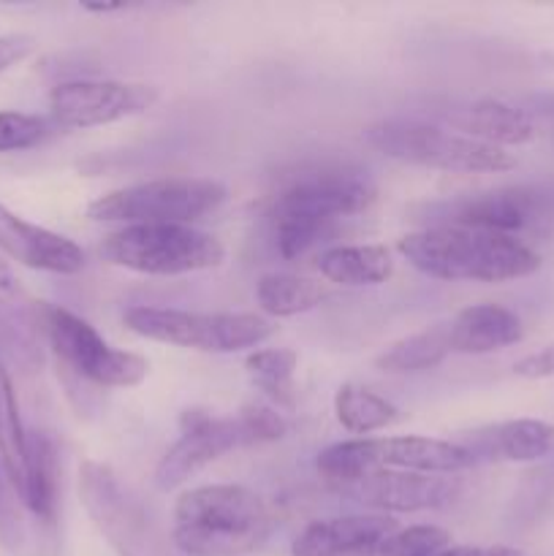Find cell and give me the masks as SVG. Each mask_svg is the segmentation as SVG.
<instances>
[{
    "mask_svg": "<svg viewBox=\"0 0 554 556\" xmlns=\"http://www.w3.org/2000/svg\"><path fill=\"white\" fill-rule=\"evenodd\" d=\"M378 199L373 177L353 166H320L297 174L272 201V231L282 258L318 248L342 217L369 210Z\"/></svg>",
    "mask_w": 554,
    "mask_h": 556,
    "instance_id": "obj_1",
    "label": "cell"
},
{
    "mask_svg": "<svg viewBox=\"0 0 554 556\" xmlns=\"http://www.w3.org/2000/svg\"><path fill=\"white\" fill-rule=\"evenodd\" d=\"M396 253L421 275L449 282H508L541 269V255L519 237L465 226L405 233Z\"/></svg>",
    "mask_w": 554,
    "mask_h": 556,
    "instance_id": "obj_2",
    "label": "cell"
},
{
    "mask_svg": "<svg viewBox=\"0 0 554 556\" xmlns=\"http://www.w3.org/2000/svg\"><path fill=\"white\" fill-rule=\"evenodd\" d=\"M272 532L264 500L237 483H206L179 494L174 505V546L188 556H244Z\"/></svg>",
    "mask_w": 554,
    "mask_h": 556,
    "instance_id": "obj_3",
    "label": "cell"
},
{
    "mask_svg": "<svg viewBox=\"0 0 554 556\" xmlns=\"http://www.w3.org/2000/svg\"><path fill=\"white\" fill-rule=\"evenodd\" d=\"M362 136L373 150L391 161L445 174H503L519 163L514 152L481 144L470 136L424 119H378L367 125Z\"/></svg>",
    "mask_w": 554,
    "mask_h": 556,
    "instance_id": "obj_4",
    "label": "cell"
},
{
    "mask_svg": "<svg viewBox=\"0 0 554 556\" xmlns=\"http://www.w3.org/2000/svg\"><path fill=\"white\" fill-rule=\"evenodd\" d=\"M106 264L150 277H179L217 269L226 248L196 226H123L106 233L98 248Z\"/></svg>",
    "mask_w": 554,
    "mask_h": 556,
    "instance_id": "obj_5",
    "label": "cell"
},
{
    "mask_svg": "<svg viewBox=\"0 0 554 556\" xmlns=\"http://www.w3.org/2000/svg\"><path fill=\"white\" fill-rule=\"evenodd\" d=\"M226 185L206 177H161L98 195L87 217L123 226H193L226 201Z\"/></svg>",
    "mask_w": 554,
    "mask_h": 556,
    "instance_id": "obj_6",
    "label": "cell"
},
{
    "mask_svg": "<svg viewBox=\"0 0 554 556\" xmlns=\"http://www.w3.org/2000/svg\"><path fill=\"white\" fill-rule=\"evenodd\" d=\"M123 324L144 340L201 353L255 351L275 334V324L255 313H190L150 304L125 309Z\"/></svg>",
    "mask_w": 554,
    "mask_h": 556,
    "instance_id": "obj_7",
    "label": "cell"
},
{
    "mask_svg": "<svg viewBox=\"0 0 554 556\" xmlns=\"http://www.w3.org/2000/svg\"><path fill=\"white\" fill-rule=\"evenodd\" d=\"M36 315L54 356L79 378L101 389H134L150 375V362L144 356L109 345L81 315L60 304H41Z\"/></svg>",
    "mask_w": 554,
    "mask_h": 556,
    "instance_id": "obj_8",
    "label": "cell"
},
{
    "mask_svg": "<svg viewBox=\"0 0 554 556\" xmlns=\"http://www.w3.org/2000/svg\"><path fill=\"white\" fill-rule=\"evenodd\" d=\"M161 98L155 85L123 79H71L49 92V117L60 128H101L152 109Z\"/></svg>",
    "mask_w": 554,
    "mask_h": 556,
    "instance_id": "obj_9",
    "label": "cell"
},
{
    "mask_svg": "<svg viewBox=\"0 0 554 556\" xmlns=\"http://www.w3.org/2000/svg\"><path fill=\"white\" fill-rule=\"evenodd\" d=\"M79 503L119 556H144L150 525L139 500L128 492L117 472L96 459L79 465Z\"/></svg>",
    "mask_w": 554,
    "mask_h": 556,
    "instance_id": "obj_10",
    "label": "cell"
},
{
    "mask_svg": "<svg viewBox=\"0 0 554 556\" xmlns=\"http://www.w3.org/2000/svg\"><path fill=\"white\" fill-rule=\"evenodd\" d=\"M250 445L253 443L239 416H212L201 407H188L179 416V440L158 462L155 486L161 492H172L228 451Z\"/></svg>",
    "mask_w": 554,
    "mask_h": 556,
    "instance_id": "obj_11",
    "label": "cell"
},
{
    "mask_svg": "<svg viewBox=\"0 0 554 556\" xmlns=\"http://www.w3.org/2000/svg\"><path fill=\"white\" fill-rule=\"evenodd\" d=\"M429 215L435 217V226L481 228V231L511 233V237L532 223L546 220L538 182L505 185V188L443 201L429 206Z\"/></svg>",
    "mask_w": 554,
    "mask_h": 556,
    "instance_id": "obj_12",
    "label": "cell"
},
{
    "mask_svg": "<svg viewBox=\"0 0 554 556\" xmlns=\"http://www.w3.org/2000/svg\"><path fill=\"white\" fill-rule=\"evenodd\" d=\"M337 489L364 508L391 516L449 508L462 494V481L456 476H424V472L380 467V470Z\"/></svg>",
    "mask_w": 554,
    "mask_h": 556,
    "instance_id": "obj_13",
    "label": "cell"
},
{
    "mask_svg": "<svg viewBox=\"0 0 554 556\" xmlns=\"http://www.w3.org/2000/svg\"><path fill=\"white\" fill-rule=\"evenodd\" d=\"M0 255L49 275H79L85 269V250L74 239L25 220L0 204Z\"/></svg>",
    "mask_w": 554,
    "mask_h": 556,
    "instance_id": "obj_14",
    "label": "cell"
},
{
    "mask_svg": "<svg viewBox=\"0 0 554 556\" xmlns=\"http://www.w3.org/2000/svg\"><path fill=\"white\" fill-rule=\"evenodd\" d=\"M462 448L478 462H511L530 465L543 462L554 451V424L541 418H511V421L489 424L459 440Z\"/></svg>",
    "mask_w": 554,
    "mask_h": 556,
    "instance_id": "obj_15",
    "label": "cell"
},
{
    "mask_svg": "<svg viewBox=\"0 0 554 556\" xmlns=\"http://www.w3.org/2000/svg\"><path fill=\"white\" fill-rule=\"evenodd\" d=\"M396 530V521L383 514L331 516L304 527L291 543V556H345Z\"/></svg>",
    "mask_w": 554,
    "mask_h": 556,
    "instance_id": "obj_16",
    "label": "cell"
},
{
    "mask_svg": "<svg viewBox=\"0 0 554 556\" xmlns=\"http://www.w3.org/2000/svg\"><path fill=\"white\" fill-rule=\"evenodd\" d=\"M375 465L389 470L424 472V476H456L473 467V456L459 443L421 434H402V438H373Z\"/></svg>",
    "mask_w": 554,
    "mask_h": 556,
    "instance_id": "obj_17",
    "label": "cell"
},
{
    "mask_svg": "<svg viewBox=\"0 0 554 556\" xmlns=\"http://www.w3.org/2000/svg\"><path fill=\"white\" fill-rule=\"evenodd\" d=\"M521 337H525V324L519 315L494 302L470 304L449 324L451 353H465V356L498 353L521 342Z\"/></svg>",
    "mask_w": 554,
    "mask_h": 556,
    "instance_id": "obj_18",
    "label": "cell"
},
{
    "mask_svg": "<svg viewBox=\"0 0 554 556\" xmlns=\"http://www.w3.org/2000/svg\"><path fill=\"white\" fill-rule=\"evenodd\" d=\"M449 123L456 134L500 150L530 144L536 139V123L516 103L494 101V98H481L456 109L449 114Z\"/></svg>",
    "mask_w": 554,
    "mask_h": 556,
    "instance_id": "obj_19",
    "label": "cell"
},
{
    "mask_svg": "<svg viewBox=\"0 0 554 556\" xmlns=\"http://www.w3.org/2000/svg\"><path fill=\"white\" fill-rule=\"evenodd\" d=\"M318 271L335 286H380L394 275V255L386 244H335L318 255Z\"/></svg>",
    "mask_w": 554,
    "mask_h": 556,
    "instance_id": "obj_20",
    "label": "cell"
},
{
    "mask_svg": "<svg viewBox=\"0 0 554 556\" xmlns=\"http://www.w3.org/2000/svg\"><path fill=\"white\" fill-rule=\"evenodd\" d=\"M58 476L54 440L43 432H27V467L20 500L33 516L43 521H52L58 510Z\"/></svg>",
    "mask_w": 554,
    "mask_h": 556,
    "instance_id": "obj_21",
    "label": "cell"
},
{
    "mask_svg": "<svg viewBox=\"0 0 554 556\" xmlns=\"http://www.w3.org/2000/svg\"><path fill=\"white\" fill-rule=\"evenodd\" d=\"M326 299V288L318 280L293 275V271H269L255 282V302L269 318H293L318 307Z\"/></svg>",
    "mask_w": 554,
    "mask_h": 556,
    "instance_id": "obj_22",
    "label": "cell"
},
{
    "mask_svg": "<svg viewBox=\"0 0 554 556\" xmlns=\"http://www.w3.org/2000/svg\"><path fill=\"white\" fill-rule=\"evenodd\" d=\"M335 416L345 432L358 434V438L380 432V429L400 421V410H396L394 402L358 383H342L337 389Z\"/></svg>",
    "mask_w": 554,
    "mask_h": 556,
    "instance_id": "obj_23",
    "label": "cell"
},
{
    "mask_svg": "<svg viewBox=\"0 0 554 556\" xmlns=\"http://www.w3.org/2000/svg\"><path fill=\"white\" fill-rule=\"evenodd\" d=\"M449 353V326H435V329L418 331V334L402 337V340L391 342V345L375 358V367L391 375L427 372V369H435L438 364H443Z\"/></svg>",
    "mask_w": 554,
    "mask_h": 556,
    "instance_id": "obj_24",
    "label": "cell"
},
{
    "mask_svg": "<svg viewBox=\"0 0 554 556\" xmlns=\"http://www.w3.org/2000/svg\"><path fill=\"white\" fill-rule=\"evenodd\" d=\"M0 465L9 478V486L20 497L27 467V432L22 427L14 386L3 364H0Z\"/></svg>",
    "mask_w": 554,
    "mask_h": 556,
    "instance_id": "obj_25",
    "label": "cell"
},
{
    "mask_svg": "<svg viewBox=\"0 0 554 556\" xmlns=\"http://www.w3.org/2000/svg\"><path fill=\"white\" fill-rule=\"evenodd\" d=\"M299 356L291 348H264V351H253L244 358V369H248L250 383L259 391H264L277 407H291L297 400V375Z\"/></svg>",
    "mask_w": 554,
    "mask_h": 556,
    "instance_id": "obj_26",
    "label": "cell"
},
{
    "mask_svg": "<svg viewBox=\"0 0 554 556\" xmlns=\"http://www.w3.org/2000/svg\"><path fill=\"white\" fill-rule=\"evenodd\" d=\"M451 546V532L435 525H413L345 556H438Z\"/></svg>",
    "mask_w": 554,
    "mask_h": 556,
    "instance_id": "obj_27",
    "label": "cell"
},
{
    "mask_svg": "<svg viewBox=\"0 0 554 556\" xmlns=\"http://www.w3.org/2000/svg\"><path fill=\"white\" fill-rule=\"evenodd\" d=\"M49 136V119L25 112H0V152L38 147Z\"/></svg>",
    "mask_w": 554,
    "mask_h": 556,
    "instance_id": "obj_28",
    "label": "cell"
},
{
    "mask_svg": "<svg viewBox=\"0 0 554 556\" xmlns=\"http://www.w3.org/2000/svg\"><path fill=\"white\" fill-rule=\"evenodd\" d=\"M237 416L242 418L253 445L275 443V440H282L288 434V421L282 418V413H277L269 405H244Z\"/></svg>",
    "mask_w": 554,
    "mask_h": 556,
    "instance_id": "obj_29",
    "label": "cell"
},
{
    "mask_svg": "<svg viewBox=\"0 0 554 556\" xmlns=\"http://www.w3.org/2000/svg\"><path fill=\"white\" fill-rule=\"evenodd\" d=\"M514 375L521 380H552L554 378V342L527 353L514 364Z\"/></svg>",
    "mask_w": 554,
    "mask_h": 556,
    "instance_id": "obj_30",
    "label": "cell"
},
{
    "mask_svg": "<svg viewBox=\"0 0 554 556\" xmlns=\"http://www.w3.org/2000/svg\"><path fill=\"white\" fill-rule=\"evenodd\" d=\"M33 49H36V38L30 33H3L0 36V74L30 58Z\"/></svg>",
    "mask_w": 554,
    "mask_h": 556,
    "instance_id": "obj_31",
    "label": "cell"
},
{
    "mask_svg": "<svg viewBox=\"0 0 554 556\" xmlns=\"http://www.w3.org/2000/svg\"><path fill=\"white\" fill-rule=\"evenodd\" d=\"M527 486H532V494L525 500L530 510H552L554 508V465H546L543 470H536L527 476Z\"/></svg>",
    "mask_w": 554,
    "mask_h": 556,
    "instance_id": "obj_32",
    "label": "cell"
},
{
    "mask_svg": "<svg viewBox=\"0 0 554 556\" xmlns=\"http://www.w3.org/2000/svg\"><path fill=\"white\" fill-rule=\"evenodd\" d=\"M22 302H25V293H22L20 280L0 255V315L14 313V309L22 307Z\"/></svg>",
    "mask_w": 554,
    "mask_h": 556,
    "instance_id": "obj_33",
    "label": "cell"
},
{
    "mask_svg": "<svg viewBox=\"0 0 554 556\" xmlns=\"http://www.w3.org/2000/svg\"><path fill=\"white\" fill-rule=\"evenodd\" d=\"M438 556H525V552L505 543H492V546H449Z\"/></svg>",
    "mask_w": 554,
    "mask_h": 556,
    "instance_id": "obj_34",
    "label": "cell"
},
{
    "mask_svg": "<svg viewBox=\"0 0 554 556\" xmlns=\"http://www.w3.org/2000/svg\"><path fill=\"white\" fill-rule=\"evenodd\" d=\"M527 117L536 123V117L554 119V92H536V96H527L525 101L516 103Z\"/></svg>",
    "mask_w": 554,
    "mask_h": 556,
    "instance_id": "obj_35",
    "label": "cell"
},
{
    "mask_svg": "<svg viewBox=\"0 0 554 556\" xmlns=\"http://www.w3.org/2000/svg\"><path fill=\"white\" fill-rule=\"evenodd\" d=\"M81 9L92 11V14H114V11L128 9V3H85Z\"/></svg>",
    "mask_w": 554,
    "mask_h": 556,
    "instance_id": "obj_36",
    "label": "cell"
},
{
    "mask_svg": "<svg viewBox=\"0 0 554 556\" xmlns=\"http://www.w3.org/2000/svg\"><path fill=\"white\" fill-rule=\"evenodd\" d=\"M0 497H3V486H0Z\"/></svg>",
    "mask_w": 554,
    "mask_h": 556,
    "instance_id": "obj_37",
    "label": "cell"
}]
</instances>
